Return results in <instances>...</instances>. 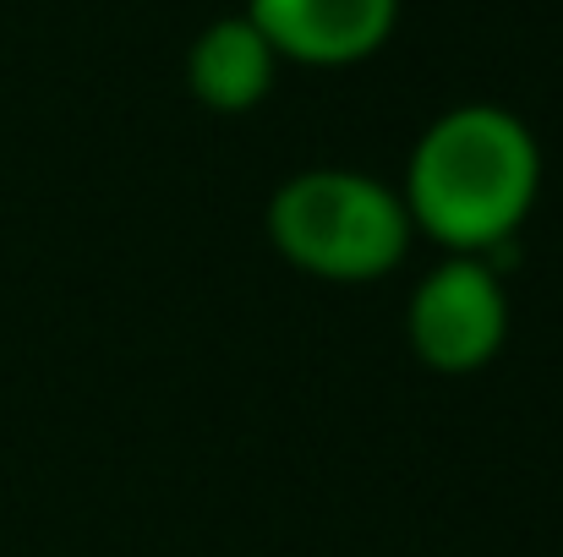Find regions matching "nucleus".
Returning a JSON list of instances; mask_svg holds the SVG:
<instances>
[{
    "mask_svg": "<svg viewBox=\"0 0 563 557\" xmlns=\"http://www.w3.org/2000/svg\"><path fill=\"white\" fill-rule=\"evenodd\" d=\"M542 191V148L504 104H454L410 148L399 202L410 230L454 257L504 252Z\"/></svg>",
    "mask_w": 563,
    "mask_h": 557,
    "instance_id": "f257e3e1",
    "label": "nucleus"
},
{
    "mask_svg": "<svg viewBox=\"0 0 563 557\" xmlns=\"http://www.w3.org/2000/svg\"><path fill=\"white\" fill-rule=\"evenodd\" d=\"M410 235L416 230L399 191L362 170H301L268 197L274 252L312 279H383L405 263Z\"/></svg>",
    "mask_w": 563,
    "mask_h": 557,
    "instance_id": "f03ea898",
    "label": "nucleus"
},
{
    "mask_svg": "<svg viewBox=\"0 0 563 557\" xmlns=\"http://www.w3.org/2000/svg\"><path fill=\"white\" fill-rule=\"evenodd\" d=\"M405 339L432 371H482L509 339V301L487 257H443L405 307Z\"/></svg>",
    "mask_w": 563,
    "mask_h": 557,
    "instance_id": "7ed1b4c3",
    "label": "nucleus"
},
{
    "mask_svg": "<svg viewBox=\"0 0 563 557\" xmlns=\"http://www.w3.org/2000/svg\"><path fill=\"white\" fill-rule=\"evenodd\" d=\"M246 16L279 60L356 66L388 44L399 0H246Z\"/></svg>",
    "mask_w": 563,
    "mask_h": 557,
    "instance_id": "20e7f679",
    "label": "nucleus"
},
{
    "mask_svg": "<svg viewBox=\"0 0 563 557\" xmlns=\"http://www.w3.org/2000/svg\"><path fill=\"white\" fill-rule=\"evenodd\" d=\"M274 71H279V55L246 11L208 22L187 49V88L213 115L257 110L274 88Z\"/></svg>",
    "mask_w": 563,
    "mask_h": 557,
    "instance_id": "39448f33",
    "label": "nucleus"
}]
</instances>
